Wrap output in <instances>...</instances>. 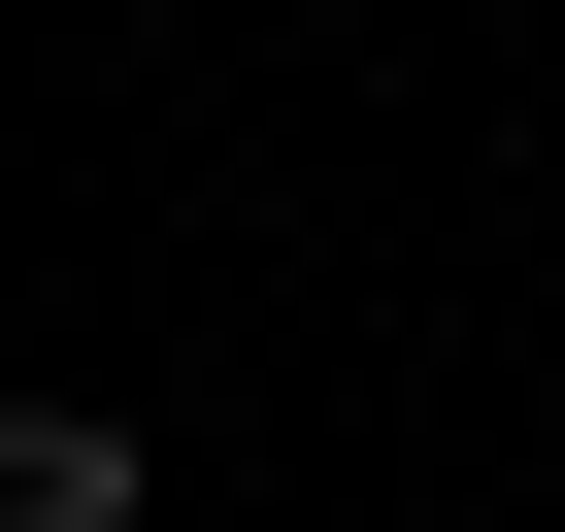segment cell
<instances>
[{
  "label": "cell",
  "instance_id": "6da1fadb",
  "mask_svg": "<svg viewBox=\"0 0 565 532\" xmlns=\"http://www.w3.org/2000/svg\"><path fill=\"white\" fill-rule=\"evenodd\" d=\"M0 532H167V466H134V400H0Z\"/></svg>",
  "mask_w": 565,
  "mask_h": 532
}]
</instances>
